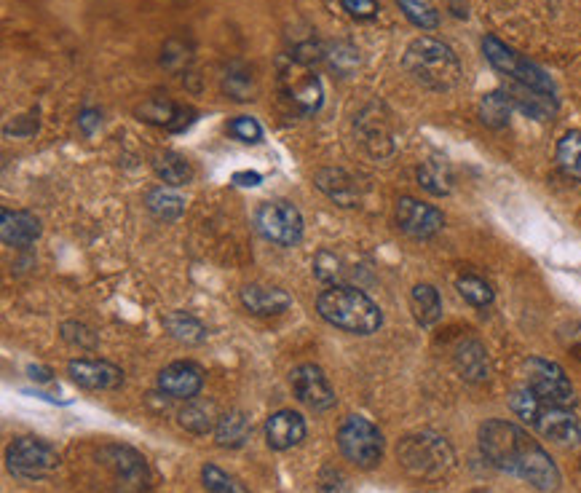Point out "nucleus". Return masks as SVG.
Listing matches in <instances>:
<instances>
[{"instance_id":"nucleus-1","label":"nucleus","mask_w":581,"mask_h":493,"mask_svg":"<svg viewBox=\"0 0 581 493\" xmlns=\"http://www.w3.org/2000/svg\"><path fill=\"white\" fill-rule=\"evenodd\" d=\"M482 456L501 472L515 475L533 488L549 493L560 485V469L541 443L512 421L490 418L480 427Z\"/></svg>"},{"instance_id":"nucleus-2","label":"nucleus","mask_w":581,"mask_h":493,"mask_svg":"<svg viewBox=\"0 0 581 493\" xmlns=\"http://www.w3.org/2000/svg\"><path fill=\"white\" fill-rule=\"evenodd\" d=\"M316 311L324 322L354 335H370L383 325L378 303L357 287L332 285L316 298Z\"/></svg>"},{"instance_id":"nucleus-3","label":"nucleus","mask_w":581,"mask_h":493,"mask_svg":"<svg viewBox=\"0 0 581 493\" xmlns=\"http://www.w3.org/2000/svg\"><path fill=\"white\" fill-rule=\"evenodd\" d=\"M402 65L413 76V81L432 92H450L461 81V62H458L456 51L437 38H415L407 46Z\"/></svg>"},{"instance_id":"nucleus-4","label":"nucleus","mask_w":581,"mask_h":493,"mask_svg":"<svg viewBox=\"0 0 581 493\" xmlns=\"http://www.w3.org/2000/svg\"><path fill=\"white\" fill-rule=\"evenodd\" d=\"M509 408L517 418H523L528 427H533L552 443L576 445L581 440V424L579 418L573 416V410L539 400L528 386H520L509 394Z\"/></svg>"},{"instance_id":"nucleus-5","label":"nucleus","mask_w":581,"mask_h":493,"mask_svg":"<svg viewBox=\"0 0 581 493\" xmlns=\"http://www.w3.org/2000/svg\"><path fill=\"white\" fill-rule=\"evenodd\" d=\"M397 459L410 477L418 480H442L456 464V453L437 432H415L399 440Z\"/></svg>"},{"instance_id":"nucleus-6","label":"nucleus","mask_w":581,"mask_h":493,"mask_svg":"<svg viewBox=\"0 0 581 493\" xmlns=\"http://www.w3.org/2000/svg\"><path fill=\"white\" fill-rule=\"evenodd\" d=\"M6 467L19 480H43L59 467V453L41 437H19L6 451Z\"/></svg>"},{"instance_id":"nucleus-7","label":"nucleus","mask_w":581,"mask_h":493,"mask_svg":"<svg viewBox=\"0 0 581 493\" xmlns=\"http://www.w3.org/2000/svg\"><path fill=\"white\" fill-rule=\"evenodd\" d=\"M341 453L351 464L362 469H373L383 459V435L373 421L365 416H349L338 432Z\"/></svg>"},{"instance_id":"nucleus-8","label":"nucleus","mask_w":581,"mask_h":493,"mask_svg":"<svg viewBox=\"0 0 581 493\" xmlns=\"http://www.w3.org/2000/svg\"><path fill=\"white\" fill-rule=\"evenodd\" d=\"M482 51H485V57L493 67H496L498 73H507V76L515 78V84L528 86V89H536V92H549L555 94V86L549 81V76L536 67L533 62H528L525 57H520L517 51H512L509 46L488 35L485 41H482Z\"/></svg>"},{"instance_id":"nucleus-9","label":"nucleus","mask_w":581,"mask_h":493,"mask_svg":"<svg viewBox=\"0 0 581 493\" xmlns=\"http://www.w3.org/2000/svg\"><path fill=\"white\" fill-rule=\"evenodd\" d=\"M525 386L531 389L539 400L560 405V408H573L576 405V389L571 378L565 376L560 365L541 357H531L525 362Z\"/></svg>"},{"instance_id":"nucleus-10","label":"nucleus","mask_w":581,"mask_h":493,"mask_svg":"<svg viewBox=\"0 0 581 493\" xmlns=\"http://www.w3.org/2000/svg\"><path fill=\"white\" fill-rule=\"evenodd\" d=\"M279 86H282L284 100L298 110L300 116H311L322 108V84L311 67L300 59H290L287 65L279 70Z\"/></svg>"},{"instance_id":"nucleus-11","label":"nucleus","mask_w":581,"mask_h":493,"mask_svg":"<svg viewBox=\"0 0 581 493\" xmlns=\"http://www.w3.org/2000/svg\"><path fill=\"white\" fill-rule=\"evenodd\" d=\"M255 226L268 242L295 247L303 239V218L290 201H263L255 212Z\"/></svg>"},{"instance_id":"nucleus-12","label":"nucleus","mask_w":581,"mask_h":493,"mask_svg":"<svg viewBox=\"0 0 581 493\" xmlns=\"http://www.w3.org/2000/svg\"><path fill=\"white\" fill-rule=\"evenodd\" d=\"M100 459L113 472L116 493H142L150 483L148 464L140 453L121 445H105L100 451Z\"/></svg>"},{"instance_id":"nucleus-13","label":"nucleus","mask_w":581,"mask_h":493,"mask_svg":"<svg viewBox=\"0 0 581 493\" xmlns=\"http://www.w3.org/2000/svg\"><path fill=\"white\" fill-rule=\"evenodd\" d=\"M290 386L295 397L314 413H327V410L335 408V392H332L324 370L316 368V365H300V368L292 370Z\"/></svg>"},{"instance_id":"nucleus-14","label":"nucleus","mask_w":581,"mask_h":493,"mask_svg":"<svg viewBox=\"0 0 581 493\" xmlns=\"http://www.w3.org/2000/svg\"><path fill=\"white\" fill-rule=\"evenodd\" d=\"M397 226L413 239H432L445 226V215L432 204L405 196L397 204Z\"/></svg>"},{"instance_id":"nucleus-15","label":"nucleus","mask_w":581,"mask_h":493,"mask_svg":"<svg viewBox=\"0 0 581 493\" xmlns=\"http://www.w3.org/2000/svg\"><path fill=\"white\" fill-rule=\"evenodd\" d=\"M204 386V370L196 362H172L158 373V389L172 400H193Z\"/></svg>"},{"instance_id":"nucleus-16","label":"nucleus","mask_w":581,"mask_h":493,"mask_svg":"<svg viewBox=\"0 0 581 493\" xmlns=\"http://www.w3.org/2000/svg\"><path fill=\"white\" fill-rule=\"evenodd\" d=\"M67 373L75 384L92 392H110L124 384V370L105 360H73L67 362Z\"/></svg>"},{"instance_id":"nucleus-17","label":"nucleus","mask_w":581,"mask_h":493,"mask_svg":"<svg viewBox=\"0 0 581 493\" xmlns=\"http://www.w3.org/2000/svg\"><path fill=\"white\" fill-rule=\"evenodd\" d=\"M306 440V421L295 410H279L266 421V443L274 451H290Z\"/></svg>"},{"instance_id":"nucleus-18","label":"nucleus","mask_w":581,"mask_h":493,"mask_svg":"<svg viewBox=\"0 0 581 493\" xmlns=\"http://www.w3.org/2000/svg\"><path fill=\"white\" fill-rule=\"evenodd\" d=\"M0 236L9 247H30L41 236V220L25 209H3L0 212Z\"/></svg>"},{"instance_id":"nucleus-19","label":"nucleus","mask_w":581,"mask_h":493,"mask_svg":"<svg viewBox=\"0 0 581 493\" xmlns=\"http://www.w3.org/2000/svg\"><path fill=\"white\" fill-rule=\"evenodd\" d=\"M137 116H140L142 121H148V124L166 126L169 132H183L185 126L193 124L196 110L180 108V105H175V102H166V100H150L137 110Z\"/></svg>"},{"instance_id":"nucleus-20","label":"nucleus","mask_w":581,"mask_h":493,"mask_svg":"<svg viewBox=\"0 0 581 493\" xmlns=\"http://www.w3.org/2000/svg\"><path fill=\"white\" fill-rule=\"evenodd\" d=\"M241 303L244 309L258 314V317H271V314H282L292 306V298L279 287L249 285L241 290Z\"/></svg>"},{"instance_id":"nucleus-21","label":"nucleus","mask_w":581,"mask_h":493,"mask_svg":"<svg viewBox=\"0 0 581 493\" xmlns=\"http://www.w3.org/2000/svg\"><path fill=\"white\" fill-rule=\"evenodd\" d=\"M456 368L458 373L469 381H485L490 376V362L485 354V346L474 338L458 343L456 349Z\"/></svg>"},{"instance_id":"nucleus-22","label":"nucleus","mask_w":581,"mask_h":493,"mask_svg":"<svg viewBox=\"0 0 581 493\" xmlns=\"http://www.w3.org/2000/svg\"><path fill=\"white\" fill-rule=\"evenodd\" d=\"M316 185H319V191L327 193L341 207H354L357 204V185L343 169H322L316 175Z\"/></svg>"},{"instance_id":"nucleus-23","label":"nucleus","mask_w":581,"mask_h":493,"mask_svg":"<svg viewBox=\"0 0 581 493\" xmlns=\"http://www.w3.org/2000/svg\"><path fill=\"white\" fill-rule=\"evenodd\" d=\"M509 97H512V105H517V108L523 110L525 116L541 118V121H547V118L555 116L557 110L555 94L536 92V89H528V86L517 84Z\"/></svg>"},{"instance_id":"nucleus-24","label":"nucleus","mask_w":581,"mask_h":493,"mask_svg":"<svg viewBox=\"0 0 581 493\" xmlns=\"http://www.w3.org/2000/svg\"><path fill=\"white\" fill-rule=\"evenodd\" d=\"M217 421H220V416H217L215 405L209 400H196V397H193V400L185 402V408L180 410V427L193 432V435L215 432Z\"/></svg>"},{"instance_id":"nucleus-25","label":"nucleus","mask_w":581,"mask_h":493,"mask_svg":"<svg viewBox=\"0 0 581 493\" xmlns=\"http://www.w3.org/2000/svg\"><path fill=\"white\" fill-rule=\"evenodd\" d=\"M249 435H252V424H249L247 413H241V410H231L217 421L215 440L220 448H241L249 440Z\"/></svg>"},{"instance_id":"nucleus-26","label":"nucleus","mask_w":581,"mask_h":493,"mask_svg":"<svg viewBox=\"0 0 581 493\" xmlns=\"http://www.w3.org/2000/svg\"><path fill=\"white\" fill-rule=\"evenodd\" d=\"M164 327L166 333L172 335L175 341L188 343V346H196V343L207 341V327L201 325L193 314H185V311H172V314H166Z\"/></svg>"},{"instance_id":"nucleus-27","label":"nucleus","mask_w":581,"mask_h":493,"mask_svg":"<svg viewBox=\"0 0 581 493\" xmlns=\"http://www.w3.org/2000/svg\"><path fill=\"white\" fill-rule=\"evenodd\" d=\"M410 309H413V317L418 319L421 325L424 327L434 325V322L442 317L440 293H437L432 285H415L413 293H410Z\"/></svg>"},{"instance_id":"nucleus-28","label":"nucleus","mask_w":581,"mask_h":493,"mask_svg":"<svg viewBox=\"0 0 581 493\" xmlns=\"http://www.w3.org/2000/svg\"><path fill=\"white\" fill-rule=\"evenodd\" d=\"M153 169H156V175L161 177L166 185H172V188L191 183L193 180V167L180 156V153L172 151L161 153V156L153 161Z\"/></svg>"},{"instance_id":"nucleus-29","label":"nucleus","mask_w":581,"mask_h":493,"mask_svg":"<svg viewBox=\"0 0 581 493\" xmlns=\"http://www.w3.org/2000/svg\"><path fill=\"white\" fill-rule=\"evenodd\" d=\"M509 116H512V97H509V94L490 92L482 97L480 102L482 124L490 126V129H501V126L509 124Z\"/></svg>"},{"instance_id":"nucleus-30","label":"nucleus","mask_w":581,"mask_h":493,"mask_svg":"<svg viewBox=\"0 0 581 493\" xmlns=\"http://www.w3.org/2000/svg\"><path fill=\"white\" fill-rule=\"evenodd\" d=\"M148 209L161 220H177L185 212V199L180 193H175L172 188H153L148 193Z\"/></svg>"},{"instance_id":"nucleus-31","label":"nucleus","mask_w":581,"mask_h":493,"mask_svg":"<svg viewBox=\"0 0 581 493\" xmlns=\"http://www.w3.org/2000/svg\"><path fill=\"white\" fill-rule=\"evenodd\" d=\"M557 164L573 180H581V132L563 134V140L557 143Z\"/></svg>"},{"instance_id":"nucleus-32","label":"nucleus","mask_w":581,"mask_h":493,"mask_svg":"<svg viewBox=\"0 0 581 493\" xmlns=\"http://www.w3.org/2000/svg\"><path fill=\"white\" fill-rule=\"evenodd\" d=\"M399 9L405 14L415 27L421 30H434L440 25V14H437V6L432 0H397Z\"/></svg>"},{"instance_id":"nucleus-33","label":"nucleus","mask_w":581,"mask_h":493,"mask_svg":"<svg viewBox=\"0 0 581 493\" xmlns=\"http://www.w3.org/2000/svg\"><path fill=\"white\" fill-rule=\"evenodd\" d=\"M456 287H458V293H461V298H464L466 303L477 306V309H485V306L493 303V290H490L488 282L480 279V276H474V274L461 276V279L456 282Z\"/></svg>"},{"instance_id":"nucleus-34","label":"nucleus","mask_w":581,"mask_h":493,"mask_svg":"<svg viewBox=\"0 0 581 493\" xmlns=\"http://www.w3.org/2000/svg\"><path fill=\"white\" fill-rule=\"evenodd\" d=\"M201 480H204V488H207L209 493H249L236 477L223 472V469L215 467V464H204V469H201Z\"/></svg>"},{"instance_id":"nucleus-35","label":"nucleus","mask_w":581,"mask_h":493,"mask_svg":"<svg viewBox=\"0 0 581 493\" xmlns=\"http://www.w3.org/2000/svg\"><path fill=\"white\" fill-rule=\"evenodd\" d=\"M418 183L424 185L429 193H434V196H448L450 193L448 169L437 164V161H426L424 167L418 169Z\"/></svg>"},{"instance_id":"nucleus-36","label":"nucleus","mask_w":581,"mask_h":493,"mask_svg":"<svg viewBox=\"0 0 581 493\" xmlns=\"http://www.w3.org/2000/svg\"><path fill=\"white\" fill-rule=\"evenodd\" d=\"M228 132H231L236 140H241V143H260V140H263V129H260V124L255 118L249 116L233 118L231 124H228Z\"/></svg>"},{"instance_id":"nucleus-37","label":"nucleus","mask_w":581,"mask_h":493,"mask_svg":"<svg viewBox=\"0 0 581 493\" xmlns=\"http://www.w3.org/2000/svg\"><path fill=\"white\" fill-rule=\"evenodd\" d=\"M316 276L322 279V282H335L338 276H341V268H338V258L330 255V252H319L316 255Z\"/></svg>"},{"instance_id":"nucleus-38","label":"nucleus","mask_w":581,"mask_h":493,"mask_svg":"<svg viewBox=\"0 0 581 493\" xmlns=\"http://www.w3.org/2000/svg\"><path fill=\"white\" fill-rule=\"evenodd\" d=\"M65 341L75 343V346H81V349H94V346H97V338H94L92 330H86L83 325H75V322L65 325Z\"/></svg>"},{"instance_id":"nucleus-39","label":"nucleus","mask_w":581,"mask_h":493,"mask_svg":"<svg viewBox=\"0 0 581 493\" xmlns=\"http://www.w3.org/2000/svg\"><path fill=\"white\" fill-rule=\"evenodd\" d=\"M341 6L354 19H375L378 17V0H341Z\"/></svg>"},{"instance_id":"nucleus-40","label":"nucleus","mask_w":581,"mask_h":493,"mask_svg":"<svg viewBox=\"0 0 581 493\" xmlns=\"http://www.w3.org/2000/svg\"><path fill=\"white\" fill-rule=\"evenodd\" d=\"M233 183L241 185V188H255V185L263 183V175H258V172H236Z\"/></svg>"},{"instance_id":"nucleus-41","label":"nucleus","mask_w":581,"mask_h":493,"mask_svg":"<svg viewBox=\"0 0 581 493\" xmlns=\"http://www.w3.org/2000/svg\"><path fill=\"white\" fill-rule=\"evenodd\" d=\"M78 124L83 126V132L92 134L94 126H100V113H97V110H83L81 118H78Z\"/></svg>"},{"instance_id":"nucleus-42","label":"nucleus","mask_w":581,"mask_h":493,"mask_svg":"<svg viewBox=\"0 0 581 493\" xmlns=\"http://www.w3.org/2000/svg\"><path fill=\"white\" fill-rule=\"evenodd\" d=\"M30 373H33V378H38V381H49V370H41V368H30Z\"/></svg>"},{"instance_id":"nucleus-43","label":"nucleus","mask_w":581,"mask_h":493,"mask_svg":"<svg viewBox=\"0 0 581 493\" xmlns=\"http://www.w3.org/2000/svg\"><path fill=\"white\" fill-rule=\"evenodd\" d=\"M469 493H485V491H469Z\"/></svg>"}]
</instances>
